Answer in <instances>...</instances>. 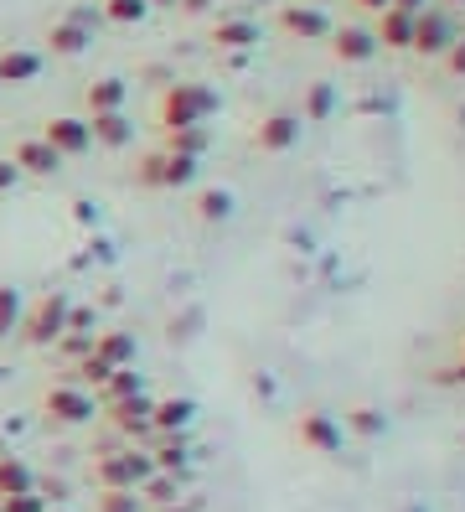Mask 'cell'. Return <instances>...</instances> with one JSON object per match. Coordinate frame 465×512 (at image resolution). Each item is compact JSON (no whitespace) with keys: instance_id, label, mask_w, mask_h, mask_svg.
Here are the masks:
<instances>
[{"instance_id":"obj_1","label":"cell","mask_w":465,"mask_h":512,"mask_svg":"<svg viewBox=\"0 0 465 512\" xmlns=\"http://www.w3.org/2000/svg\"><path fill=\"white\" fill-rule=\"evenodd\" d=\"M21 331H26V342H37V347L57 342L62 331H68V300H62V295L37 300V311H31V316L21 321Z\"/></svg>"},{"instance_id":"obj_2","label":"cell","mask_w":465,"mask_h":512,"mask_svg":"<svg viewBox=\"0 0 465 512\" xmlns=\"http://www.w3.org/2000/svg\"><path fill=\"white\" fill-rule=\"evenodd\" d=\"M42 409H47L52 419H62V425H83V419H93V399L83 394V388H73V383H57V388H47Z\"/></svg>"},{"instance_id":"obj_3","label":"cell","mask_w":465,"mask_h":512,"mask_svg":"<svg viewBox=\"0 0 465 512\" xmlns=\"http://www.w3.org/2000/svg\"><path fill=\"white\" fill-rule=\"evenodd\" d=\"M42 140L57 150V156H83V150L93 145V130L83 125V119H52V125L42 130Z\"/></svg>"},{"instance_id":"obj_4","label":"cell","mask_w":465,"mask_h":512,"mask_svg":"<svg viewBox=\"0 0 465 512\" xmlns=\"http://www.w3.org/2000/svg\"><path fill=\"white\" fill-rule=\"evenodd\" d=\"M300 445H310V450H321V456H336L341 450V425L331 414H300Z\"/></svg>"},{"instance_id":"obj_5","label":"cell","mask_w":465,"mask_h":512,"mask_svg":"<svg viewBox=\"0 0 465 512\" xmlns=\"http://www.w3.org/2000/svg\"><path fill=\"white\" fill-rule=\"evenodd\" d=\"M11 161H16V171H31V176H52L62 156H57V150H52L47 140H21Z\"/></svg>"},{"instance_id":"obj_6","label":"cell","mask_w":465,"mask_h":512,"mask_svg":"<svg viewBox=\"0 0 465 512\" xmlns=\"http://www.w3.org/2000/svg\"><path fill=\"white\" fill-rule=\"evenodd\" d=\"M212 109V99L202 94V88H176V94L166 99V119L181 130V125H192V114H207Z\"/></svg>"},{"instance_id":"obj_7","label":"cell","mask_w":465,"mask_h":512,"mask_svg":"<svg viewBox=\"0 0 465 512\" xmlns=\"http://www.w3.org/2000/svg\"><path fill=\"white\" fill-rule=\"evenodd\" d=\"M42 73V57L37 52H6L0 57V83H26Z\"/></svg>"},{"instance_id":"obj_8","label":"cell","mask_w":465,"mask_h":512,"mask_svg":"<svg viewBox=\"0 0 465 512\" xmlns=\"http://www.w3.org/2000/svg\"><path fill=\"white\" fill-rule=\"evenodd\" d=\"M300 140V119H290V114H274L269 125L259 130V145L264 150H285V145H295Z\"/></svg>"},{"instance_id":"obj_9","label":"cell","mask_w":465,"mask_h":512,"mask_svg":"<svg viewBox=\"0 0 465 512\" xmlns=\"http://www.w3.org/2000/svg\"><path fill=\"white\" fill-rule=\"evenodd\" d=\"M155 414V425H161V430H181V425H192V399H166V404H155L150 409Z\"/></svg>"},{"instance_id":"obj_10","label":"cell","mask_w":465,"mask_h":512,"mask_svg":"<svg viewBox=\"0 0 465 512\" xmlns=\"http://www.w3.org/2000/svg\"><path fill=\"white\" fill-rule=\"evenodd\" d=\"M16 492H31V471L16 456H0V497H16Z\"/></svg>"},{"instance_id":"obj_11","label":"cell","mask_w":465,"mask_h":512,"mask_svg":"<svg viewBox=\"0 0 465 512\" xmlns=\"http://www.w3.org/2000/svg\"><path fill=\"white\" fill-rule=\"evenodd\" d=\"M88 104L99 109V114H114V109L124 104V88H119V78H104V83H93V88H88Z\"/></svg>"},{"instance_id":"obj_12","label":"cell","mask_w":465,"mask_h":512,"mask_svg":"<svg viewBox=\"0 0 465 512\" xmlns=\"http://www.w3.org/2000/svg\"><path fill=\"white\" fill-rule=\"evenodd\" d=\"M47 42H52V52H83V26L78 21H62V26H52V32H47Z\"/></svg>"},{"instance_id":"obj_13","label":"cell","mask_w":465,"mask_h":512,"mask_svg":"<svg viewBox=\"0 0 465 512\" xmlns=\"http://www.w3.org/2000/svg\"><path fill=\"white\" fill-rule=\"evenodd\" d=\"M99 357H104L109 368H124V363H135V342L130 337H104L99 342Z\"/></svg>"},{"instance_id":"obj_14","label":"cell","mask_w":465,"mask_h":512,"mask_svg":"<svg viewBox=\"0 0 465 512\" xmlns=\"http://www.w3.org/2000/svg\"><path fill=\"white\" fill-rule=\"evenodd\" d=\"M414 47H424V52H440V47H445V21H440V16L419 21V26H414Z\"/></svg>"},{"instance_id":"obj_15","label":"cell","mask_w":465,"mask_h":512,"mask_svg":"<svg viewBox=\"0 0 465 512\" xmlns=\"http://www.w3.org/2000/svg\"><path fill=\"white\" fill-rule=\"evenodd\" d=\"M88 130L99 135L104 145H124V140H130V130H124V119H119V114H99V119H93Z\"/></svg>"},{"instance_id":"obj_16","label":"cell","mask_w":465,"mask_h":512,"mask_svg":"<svg viewBox=\"0 0 465 512\" xmlns=\"http://www.w3.org/2000/svg\"><path fill=\"white\" fill-rule=\"evenodd\" d=\"M336 52L347 57V63H362V57H372V37H367V32H341Z\"/></svg>"},{"instance_id":"obj_17","label":"cell","mask_w":465,"mask_h":512,"mask_svg":"<svg viewBox=\"0 0 465 512\" xmlns=\"http://www.w3.org/2000/svg\"><path fill=\"white\" fill-rule=\"evenodd\" d=\"M285 26H290V32H300V37H321L326 32V16L321 11H290Z\"/></svg>"},{"instance_id":"obj_18","label":"cell","mask_w":465,"mask_h":512,"mask_svg":"<svg viewBox=\"0 0 465 512\" xmlns=\"http://www.w3.org/2000/svg\"><path fill=\"white\" fill-rule=\"evenodd\" d=\"M135 507H140L135 487H109V492L99 497V512H135Z\"/></svg>"},{"instance_id":"obj_19","label":"cell","mask_w":465,"mask_h":512,"mask_svg":"<svg viewBox=\"0 0 465 512\" xmlns=\"http://www.w3.org/2000/svg\"><path fill=\"white\" fill-rule=\"evenodd\" d=\"M104 383H109V399H114V404H119V399H130V394H140V378H135L130 368H114Z\"/></svg>"},{"instance_id":"obj_20","label":"cell","mask_w":465,"mask_h":512,"mask_svg":"<svg viewBox=\"0 0 465 512\" xmlns=\"http://www.w3.org/2000/svg\"><path fill=\"white\" fill-rule=\"evenodd\" d=\"M21 321V295L0 285V337H11V326Z\"/></svg>"},{"instance_id":"obj_21","label":"cell","mask_w":465,"mask_h":512,"mask_svg":"<svg viewBox=\"0 0 465 512\" xmlns=\"http://www.w3.org/2000/svg\"><path fill=\"white\" fill-rule=\"evenodd\" d=\"M0 512H42L37 492H16V497H0Z\"/></svg>"},{"instance_id":"obj_22","label":"cell","mask_w":465,"mask_h":512,"mask_svg":"<svg viewBox=\"0 0 465 512\" xmlns=\"http://www.w3.org/2000/svg\"><path fill=\"white\" fill-rule=\"evenodd\" d=\"M171 497H176L171 471H155V476H150V502H171Z\"/></svg>"},{"instance_id":"obj_23","label":"cell","mask_w":465,"mask_h":512,"mask_svg":"<svg viewBox=\"0 0 465 512\" xmlns=\"http://www.w3.org/2000/svg\"><path fill=\"white\" fill-rule=\"evenodd\" d=\"M109 16L114 21H140L145 16V0H109Z\"/></svg>"},{"instance_id":"obj_24","label":"cell","mask_w":465,"mask_h":512,"mask_svg":"<svg viewBox=\"0 0 465 512\" xmlns=\"http://www.w3.org/2000/svg\"><path fill=\"white\" fill-rule=\"evenodd\" d=\"M161 182H192V156H176V161H166Z\"/></svg>"},{"instance_id":"obj_25","label":"cell","mask_w":465,"mask_h":512,"mask_svg":"<svg viewBox=\"0 0 465 512\" xmlns=\"http://www.w3.org/2000/svg\"><path fill=\"white\" fill-rule=\"evenodd\" d=\"M352 425H357L362 435H383V419H378V409H352Z\"/></svg>"},{"instance_id":"obj_26","label":"cell","mask_w":465,"mask_h":512,"mask_svg":"<svg viewBox=\"0 0 465 512\" xmlns=\"http://www.w3.org/2000/svg\"><path fill=\"white\" fill-rule=\"evenodd\" d=\"M388 37H393V47H403V42L414 37V21H403V16H393V11H388Z\"/></svg>"},{"instance_id":"obj_27","label":"cell","mask_w":465,"mask_h":512,"mask_svg":"<svg viewBox=\"0 0 465 512\" xmlns=\"http://www.w3.org/2000/svg\"><path fill=\"white\" fill-rule=\"evenodd\" d=\"M202 213L207 218H228V192H207L202 197Z\"/></svg>"},{"instance_id":"obj_28","label":"cell","mask_w":465,"mask_h":512,"mask_svg":"<svg viewBox=\"0 0 465 512\" xmlns=\"http://www.w3.org/2000/svg\"><path fill=\"white\" fill-rule=\"evenodd\" d=\"M109 373H114V368L104 363V357H99V352H93V357H88V363H83V378H88V383H104Z\"/></svg>"},{"instance_id":"obj_29","label":"cell","mask_w":465,"mask_h":512,"mask_svg":"<svg viewBox=\"0 0 465 512\" xmlns=\"http://www.w3.org/2000/svg\"><path fill=\"white\" fill-rule=\"evenodd\" d=\"M217 37H223L228 47H243V42H248V26H223V32H217Z\"/></svg>"},{"instance_id":"obj_30","label":"cell","mask_w":465,"mask_h":512,"mask_svg":"<svg viewBox=\"0 0 465 512\" xmlns=\"http://www.w3.org/2000/svg\"><path fill=\"white\" fill-rule=\"evenodd\" d=\"M16 176H21L16 161H0V192H11V187H16Z\"/></svg>"},{"instance_id":"obj_31","label":"cell","mask_w":465,"mask_h":512,"mask_svg":"<svg viewBox=\"0 0 465 512\" xmlns=\"http://www.w3.org/2000/svg\"><path fill=\"white\" fill-rule=\"evenodd\" d=\"M362 6H367V11H388V6H393V0H362Z\"/></svg>"}]
</instances>
